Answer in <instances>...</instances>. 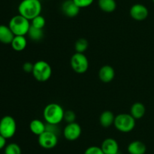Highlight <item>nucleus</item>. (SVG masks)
<instances>
[{
    "label": "nucleus",
    "instance_id": "13",
    "mask_svg": "<svg viewBox=\"0 0 154 154\" xmlns=\"http://www.w3.org/2000/svg\"><path fill=\"white\" fill-rule=\"evenodd\" d=\"M115 76L114 69L110 65H104L99 70V78L102 82L109 83Z\"/></svg>",
    "mask_w": 154,
    "mask_h": 154
},
{
    "label": "nucleus",
    "instance_id": "14",
    "mask_svg": "<svg viewBox=\"0 0 154 154\" xmlns=\"http://www.w3.org/2000/svg\"><path fill=\"white\" fill-rule=\"evenodd\" d=\"M127 151L129 154H145L147 146L141 140H134L128 145Z\"/></svg>",
    "mask_w": 154,
    "mask_h": 154
},
{
    "label": "nucleus",
    "instance_id": "25",
    "mask_svg": "<svg viewBox=\"0 0 154 154\" xmlns=\"http://www.w3.org/2000/svg\"><path fill=\"white\" fill-rule=\"evenodd\" d=\"M84 154H105L101 146H91L87 147L84 151Z\"/></svg>",
    "mask_w": 154,
    "mask_h": 154
},
{
    "label": "nucleus",
    "instance_id": "16",
    "mask_svg": "<svg viewBox=\"0 0 154 154\" xmlns=\"http://www.w3.org/2000/svg\"><path fill=\"white\" fill-rule=\"evenodd\" d=\"M115 116L110 110H105L102 112L99 117V123L104 128H109L114 125Z\"/></svg>",
    "mask_w": 154,
    "mask_h": 154
},
{
    "label": "nucleus",
    "instance_id": "10",
    "mask_svg": "<svg viewBox=\"0 0 154 154\" xmlns=\"http://www.w3.org/2000/svg\"><path fill=\"white\" fill-rule=\"evenodd\" d=\"M129 14L132 19L138 21H142L148 17L149 11L145 5L142 4H135L131 7Z\"/></svg>",
    "mask_w": 154,
    "mask_h": 154
},
{
    "label": "nucleus",
    "instance_id": "6",
    "mask_svg": "<svg viewBox=\"0 0 154 154\" xmlns=\"http://www.w3.org/2000/svg\"><path fill=\"white\" fill-rule=\"evenodd\" d=\"M72 69L76 73L83 74L89 69V60L84 53H75L70 60Z\"/></svg>",
    "mask_w": 154,
    "mask_h": 154
},
{
    "label": "nucleus",
    "instance_id": "27",
    "mask_svg": "<svg viewBox=\"0 0 154 154\" xmlns=\"http://www.w3.org/2000/svg\"><path fill=\"white\" fill-rule=\"evenodd\" d=\"M45 131H50V132L54 133L57 135H59V134L60 133V128H59L58 125L46 123V125H45Z\"/></svg>",
    "mask_w": 154,
    "mask_h": 154
},
{
    "label": "nucleus",
    "instance_id": "26",
    "mask_svg": "<svg viewBox=\"0 0 154 154\" xmlns=\"http://www.w3.org/2000/svg\"><path fill=\"white\" fill-rule=\"evenodd\" d=\"M75 119H76V114L72 110H67L65 111L64 114V120L68 123H72V122H75Z\"/></svg>",
    "mask_w": 154,
    "mask_h": 154
},
{
    "label": "nucleus",
    "instance_id": "22",
    "mask_svg": "<svg viewBox=\"0 0 154 154\" xmlns=\"http://www.w3.org/2000/svg\"><path fill=\"white\" fill-rule=\"evenodd\" d=\"M89 42L88 41L84 38H81V39H78L75 42V51L78 53H84V51H87V48H88Z\"/></svg>",
    "mask_w": 154,
    "mask_h": 154
},
{
    "label": "nucleus",
    "instance_id": "20",
    "mask_svg": "<svg viewBox=\"0 0 154 154\" xmlns=\"http://www.w3.org/2000/svg\"><path fill=\"white\" fill-rule=\"evenodd\" d=\"M98 5L100 10L105 13H111L117 8L115 0H98Z\"/></svg>",
    "mask_w": 154,
    "mask_h": 154
},
{
    "label": "nucleus",
    "instance_id": "23",
    "mask_svg": "<svg viewBox=\"0 0 154 154\" xmlns=\"http://www.w3.org/2000/svg\"><path fill=\"white\" fill-rule=\"evenodd\" d=\"M4 154H21V148L17 143H10L5 147Z\"/></svg>",
    "mask_w": 154,
    "mask_h": 154
},
{
    "label": "nucleus",
    "instance_id": "31",
    "mask_svg": "<svg viewBox=\"0 0 154 154\" xmlns=\"http://www.w3.org/2000/svg\"><path fill=\"white\" fill-rule=\"evenodd\" d=\"M153 3H154V0H153Z\"/></svg>",
    "mask_w": 154,
    "mask_h": 154
},
{
    "label": "nucleus",
    "instance_id": "28",
    "mask_svg": "<svg viewBox=\"0 0 154 154\" xmlns=\"http://www.w3.org/2000/svg\"><path fill=\"white\" fill-rule=\"evenodd\" d=\"M73 1L80 8H87L91 5L94 0H73Z\"/></svg>",
    "mask_w": 154,
    "mask_h": 154
},
{
    "label": "nucleus",
    "instance_id": "15",
    "mask_svg": "<svg viewBox=\"0 0 154 154\" xmlns=\"http://www.w3.org/2000/svg\"><path fill=\"white\" fill-rule=\"evenodd\" d=\"M14 35L10 27L6 25H0V42L3 44H11Z\"/></svg>",
    "mask_w": 154,
    "mask_h": 154
},
{
    "label": "nucleus",
    "instance_id": "4",
    "mask_svg": "<svg viewBox=\"0 0 154 154\" xmlns=\"http://www.w3.org/2000/svg\"><path fill=\"white\" fill-rule=\"evenodd\" d=\"M114 125L117 131L122 133H129L135 126V119L130 113H120L115 116Z\"/></svg>",
    "mask_w": 154,
    "mask_h": 154
},
{
    "label": "nucleus",
    "instance_id": "30",
    "mask_svg": "<svg viewBox=\"0 0 154 154\" xmlns=\"http://www.w3.org/2000/svg\"><path fill=\"white\" fill-rule=\"evenodd\" d=\"M6 140H7V139L0 134V150L5 149V147L6 146V145H7L6 144Z\"/></svg>",
    "mask_w": 154,
    "mask_h": 154
},
{
    "label": "nucleus",
    "instance_id": "1",
    "mask_svg": "<svg viewBox=\"0 0 154 154\" xmlns=\"http://www.w3.org/2000/svg\"><path fill=\"white\" fill-rule=\"evenodd\" d=\"M42 10V3L39 0H22L18 5L19 14L29 21L40 15Z\"/></svg>",
    "mask_w": 154,
    "mask_h": 154
},
{
    "label": "nucleus",
    "instance_id": "24",
    "mask_svg": "<svg viewBox=\"0 0 154 154\" xmlns=\"http://www.w3.org/2000/svg\"><path fill=\"white\" fill-rule=\"evenodd\" d=\"M31 21V26L38 29H43L44 27L45 26V24H46V21H45V18L41 14L33 18Z\"/></svg>",
    "mask_w": 154,
    "mask_h": 154
},
{
    "label": "nucleus",
    "instance_id": "17",
    "mask_svg": "<svg viewBox=\"0 0 154 154\" xmlns=\"http://www.w3.org/2000/svg\"><path fill=\"white\" fill-rule=\"evenodd\" d=\"M145 106L141 102L135 103L132 104L130 108V114L135 120L141 119L145 114Z\"/></svg>",
    "mask_w": 154,
    "mask_h": 154
},
{
    "label": "nucleus",
    "instance_id": "7",
    "mask_svg": "<svg viewBox=\"0 0 154 154\" xmlns=\"http://www.w3.org/2000/svg\"><path fill=\"white\" fill-rule=\"evenodd\" d=\"M17 131V122L11 116H5L0 120V134L6 139L14 137Z\"/></svg>",
    "mask_w": 154,
    "mask_h": 154
},
{
    "label": "nucleus",
    "instance_id": "3",
    "mask_svg": "<svg viewBox=\"0 0 154 154\" xmlns=\"http://www.w3.org/2000/svg\"><path fill=\"white\" fill-rule=\"evenodd\" d=\"M31 23L22 15L17 14L12 17L8 24V27L14 36H25L28 34Z\"/></svg>",
    "mask_w": 154,
    "mask_h": 154
},
{
    "label": "nucleus",
    "instance_id": "29",
    "mask_svg": "<svg viewBox=\"0 0 154 154\" xmlns=\"http://www.w3.org/2000/svg\"><path fill=\"white\" fill-rule=\"evenodd\" d=\"M33 66H34V63H32L31 62H26L23 65V69L27 73H29V72L32 73L33 70Z\"/></svg>",
    "mask_w": 154,
    "mask_h": 154
},
{
    "label": "nucleus",
    "instance_id": "5",
    "mask_svg": "<svg viewBox=\"0 0 154 154\" xmlns=\"http://www.w3.org/2000/svg\"><path fill=\"white\" fill-rule=\"evenodd\" d=\"M32 73L37 81L45 82L51 78L52 75V68L45 60H38L34 63Z\"/></svg>",
    "mask_w": 154,
    "mask_h": 154
},
{
    "label": "nucleus",
    "instance_id": "12",
    "mask_svg": "<svg viewBox=\"0 0 154 154\" xmlns=\"http://www.w3.org/2000/svg\"><path fill=\"white\" fill-rule=\"evenodd\" d=\"M101 148L105 154H119V144L117 140L111 137H108L102 141Z\"/></svg>",
    "mask_w": 154,
    "mask_h": 154
},
{
    "label": "nucleus",
    "instance_id": "18",
    "mask_svg": "<svg viewBox=\"0 0 154 154\" xmlns=\"http://www.w3.org/2000/svg\"><path fill=\"white\" fill-rule=\"evenodd\" d=\"M45 125L46 123L40 119H33L29 123V129L35 135L39 136L45 131Z\"/></svg>",
    "mask_w": 154,
    "mask_h": 154
},
{
    "label": "nucleus",
    "instance_id": "21",
    "mask_svg": "<svg viewBox=\"0 0 154 154\" xmlns=\"http://www.w3.org/2000/svg\"><path fill=\"white\" fill-rule=\"evenodd\" d=\"M31 40L34 42H38L42 40L44 36V32L42 29L36 28V27L30 26V28L29 30L28 34H27Z\"/></svg>",
    "mask_w": 154,
    "mask_h": 154
},
{
    "label": "nucleus",
    "instance_id": "11",
    "mask_svg": "<svg viewBox=\"0 0 154 154\" xmlns=\"http://www.w3.org/2000/svg\"><path fill=\"white\" fill-rule=\"evenodd\" d=\"M63 14L68 18H75L79 14L80 8L74 2L73 0H66L61 6Z\"/></svg>",
    "mask_w": 154,
    "mask_h": 154
},
{
    "label": "nucleus",
    "instance_id": "19",
    "mask_svg": "<svg viewBox=\"0 0 154 154\" xmlns=\"http://www.w3.org/2000/svg\"><path fill=\"white\" fill-rule=\"evenodd\" d=\"M11 45L14 51H23L27 45V40L25 36H14Z\"/></svg>",
    "mask_w": 154,
    "mask_h": 154
},
{
    "label": "nucleus",
    "instance_id": "2",
    "mask_svg": "<svg viewBox=\"0 0 154 154\" xmlns=\"http://www.w3.org/2000/svg\"><path fill=\"white\" fill-rule=\"evenodd\" d=\"M64 109L57 103L48 104L43 110V117L46 123L59 125L64 120Z\"/></svg>",
    "mask_w": 154,
    "mask_h": 154
},
{
    "label": "nucleus",
    "instance_id": "8",
    "mask_svg": "<svg viewBox=\"0 0 154 154\" xmlns=\"http://www.w3.org/2000/svg\"><path fill=\"white\" fill-rule=\"evenodd\" d=\"M38 137V142L39 146L44 149H53L58 143V135L50 131H45Z\"/></svg>",
    "mask_w": 154,
    "mask_h": 154
},
{
    "label": "nucleus",
    "instance_id": "9",
    "mask_svg": "<svg viewBox=\"0 0 154 154\" xmlns=\"http://www.w3.org/2000/svg\"><path fill=\"white\" fill-rule=\"evenodd\" d=\"M81 132H82V129H81V125L75 122L72 123H68L63 129V134L66 140L69 141H74L79 138Z\"/></svg>",
    "mask_w": 154,
    "mask_h": 154
}]
</instances>
